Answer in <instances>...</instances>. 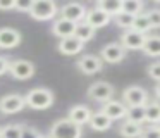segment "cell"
<instances>
[{
    "label": "cell",
    "mask_w": 160,
    "mask_h": 138,
    "mask_svg": "<svg viewBox=\"0 0 160 138\" xmlns=\"http://www.w3.org/2000/svg\"><path fill=\"white\" fill-rule=\"evenodd\" d=\"M26 98V105L29 109H35V110H45L48 107L53 105V92L48 88H43V86H38V88H33L29 90L28 93L24 95Z\"/></svg>",
    "instance_id": "obj_1"
},
{
    "label": "cell",
    "mask_w": 160,
    "mask_h": 138,
    "mask_svg": "<svg viewBox=\"0 0 160 138\" xmlns=\"http://www.w3.org/2000/svg\"><path fill=\"white\" fill-rule=\"evenodd\" d=\"M48 135L52 138H81L83 130H81L79 124L72 123L69 117L66 119H59L52 124Z\"/></svg>",
    "instance_id": "obj_2"
},
{
    "label": "cell",
    "mask_w": 160,
    "mask_h": 138,
    "mask_svg": "<svg viewBox=\"0 0 160 138\" xmlns=\"http://www.w3.org/2000/svg\"><path fill=\"white\" fill-rule=\"evenodd\" d=\"M59 5L53 0H35L29 16L36 21H50L59 14Z\"/></svg>",
    "instance_id": "obj_3"
},
{
    "label": "cell",
    "mask_w": 160,
    "mask_h": 138,
    "mask_svg": "<svg viewBox=\"0 0 160 138\" xmlns=\"http://www.w3.org/2000/svg\"><path fill=\"white\" fill-rule=\"evenodd\" d=\"M112 95H114V86L107 81H97L88 88V97L95 102L100 104H107L112 100Z\"/></svg>",
    "instance_id": "obj_4"
},
{
    "label": "cell",
    "mask_w": 160,
    "mask_h": 138,
    "mask_svg": "<svg viewBox=\"0 0 160 138\" xmlns=\"http://www.w3.org/2000/svg\"><path fill=\"white\" fill-rule=\"evenodd\" d=\"M122 100L128 107H132V105H146L148 102V92L145 88L138 85H132V86H128L124 88L122 92Z\"/></svg>",
    "instance_id": "obj_5"
},
{
    "label": "cell",
    "mask_w": 160,
    "mask_h": 138,
    "mask_svg": "<svg viewBox=\"0 0 160 138\" xmlns=\"http://www.w3.org/2000/svg\"><path fill=\"white\" fill-rule=\"evenodd\" d=\"M60 17L62 19H67V21H72V23L79 24L83 23L84 19H86V7L83 5V3H78V2H71V3H66V5L60 7L59 10Z\"/></svg>",
    "instance_id": "obj_6"
},
{
    "label": "cell",
    "mask_w": 160,
    "mask_h": 138,
    "mask_svg": "<svg viewBox=\"0 0 160 138\" xmlns=\"http://www.w3.org/2000/svg\"><path fill=\"white\" fill-rule=\"evenodd\" d=\"M26 105V98L24 95H19V93H9L4 95L0 98V112L4 114H16L21 112Z\"/></svg>",
    "instance_id": "obj_7"
},
{
    "label": "cell",
    "mask_w": 160,
    "mask_h": 138,
    "mask_svg": "<svg viewBox=\"0 0 160 138\" xmlns=\"http://www.w3.org/2000/svg\"><path fill=\"white\" fill-rule=\"evenodd\" d=\"M146 38H148L146 34L139 33L136 29H126L121 34V45L126 50H143Z\"/></svg>",
    "instance_id": "obj_8"
},
{
    "label": "cell",
    "mask_w": 160,
    "mask_h": 138,
    "mask_svg": "<svg viewBox=\"0 0 160 138\" xmlns=\"http://www.w3.org/2000/svg\"><path fill=\"white\" fill-rule=\"evenodd\" d=\"M11 76L14 79H29L35 74V64L26 59H16L11 62V69H9Z\"/></svg>",
    "instance_id": "obj_9"
},
{
    "label": "cell",
    "mask_w": 160,
    "mask_h": 138,
    "mask_svg": "<svg viewBox=\"0 0 160 138\" xmlns=\"http://www.w3.org/2000/svg\"><path fill=\"white\" fill-rule=\"evenodd\" d=\"M76 66L83 74L90 76V74H97V72H100L102 69H103V61H102V57H98V55L86 54L78 61Z\"/></svg>",
    "instance_id": "obj_10"
},
{
    "label": "cell",
    "mask_w": 160,
    "mask_h": 138,
    "mask_svg": "<svg viewBox=\"0 0 160 138\" xmlns=\"http://www.w3.org/2000/svg\"><path fill=\"white\" fill-rule=\"evenodd\" d=\"M102 61L108 62V64H117L122 59L126 57V48L122 47L121 43L114 41V43H107L103 48H102Z\"/></svg>",
    "instance_id": "obj_11"
},
{
    "label": "cell",
    "mask_w": 160,
    "mask_h": 138,
    "mask_svg": "<svg viewBox=\"0 0 160 138\" xmlns=\"http://www.w3.org/2000/svg\"><path fill=\"white\" fill-rule=\"evenodd\" d=\"M76 26L78 24L72 23V21L57 17V19L53 21V24H52V33L55 34L57 38H60V40L71 38V36H74V33H76Z\"/></svg>",
    "instance_id": "obj_12"
},
{
    "label": "cell",
    "mask_w": 160,
    "mask_h": 138,
    "mask_svg": "<svg viewBox=\"0 0 160 138\" xmlns=\"http://www.w3.org/2000/svg\"><path fill=\"white\" fill-rule=\"evenodd\" d=\"M128 109H129V107L126 105L124 102H121V100H114V98H112L110 102L103 104V107H102V110H103V112L107 114L112 121L128 117Z\"/></svg>",
    "instance_id": "obj_13"
},
{
    "label": "cell",
    "mask_w": 160,
    "mask_h": 138,
    "mask_svg": "<svg viewBox=\"0 0 160 138\" xmlns=\"http://www.w3.org/2000/svg\"><path fill=\"white\" fill-rule=\"evenodd\" d=\"M21 43V33L14 28H0V48L9 50Z\"/></svg>",
    "instance_id": "obj_14"
},
{
    "label": "cell",
    "mask_w": 160,
    "mask_h": 138,
    "mask_svg": "<svg viewBox=\"0 0 160 138\" xmlns=\"http://www.w3.org/2000/svg\"><path fill=\"white\" fill-rule=\"evenodd\" d=\"M91 116H93V110L90 109L88 105H83V104H79V105H72L69 109V119L72 121V123L79 124V126H83V124H90L91 121Z\"/></svg>",
    "instance_id": "obj_15"
},
{
    "label": "cell",
    "mask_w": 160,
    "mask_h": 138,
    "mask_svg": "<svg viewBox=\"0 0 160 138\" xmlns=\"http://www.w3.org/2000/svg\"><path fill=\"white\" fill-rule=\"evenodd\" d=\"M112 21V17L108 16V14H105V12H102L100 9H91V10H88V14H86V19H84V23L86 24H90L93 29H98V28H103V26H107L108 23Z\"/></svg>",
    "instance_id": "obj_16"
},
{
    "label": "cell",
    "mask_w": 160,
    "mask_h": 138,
    "mask_svg": "<svg viewBox=\"0 0 160 138\" xmlns=\"http://www.w3.org/2000/svg\"><path fill=\"white\" fill-rule=\"evenodd\" d=\"M84 43L83 41H79L76 36H71V38H64V40L59 41V45H57V48H59L60 54L64 55H78L81 50H83Z\"/></svg>",
    "instance_id": "obj_17"
},
{
    "label": "cell",
    "mask_w": 160,
    "mask_h": 138,
    "mask_svg": "<svg viewBox=\"0 0 160 138\" xmlns=\"http://www.w3.org/2000/svg\"><path fill=\"white\" fill-rule=\"evenodd\" d=\"M112 123H114V121L100 109V110H97V112H93L91 121H90V128L95 131H107L112 128Z\"/></svg>",
    "instance_id": "obj_18"
},
{
    "label": "cell",
    "mask_w": 160,
    "mask_h": 138,
    "mask_svg": "<svg viewBox=\"0 0 160 138\" xmlns=\"http://www.w3.org/2000/svg\"><path fill=\"white\" fill-rule=\"evenodd\" d=\"M143 130H145L143 124L131 123V121H128V119L119 126V133H121V136H124V138H139L143 135Z\"/></svg>",
    "instance_id": "obj_19"
},
{
    "label": "cell",
    "mask_w": 160,
    "mask_h": 138,
    "mask_svg": "<svg viewBox=\"0 0 160 138\" xmlns=\"http://www.w3.org/2000/svg\"><path fill=\"white\" fill-rule=\"evenodd\" d=\"M97 9L108 14L110 17H115L117 14L122 12V0H100V2H97Z\"/></svg>",
    "instance_id": "obj_20"
},
{
    "label": "cell",
    "mask_w": 160,
    "mask_h": 138,
    "mask_svg": "<svg viewBox=\"0 0 160 138\" xmlns=\"http://www.w3.org/2000/svg\"><path fill=\"white\" fill-rule=\"evenodd\" d=\"M128 121L131 123H138V124H143L146 123V105H132L128 109Z\"/></svg>",
    "instance_id": "obj_21"
},
{
    "label": "cell",
    "mask_w": 160,
    "mask_h": 138,
    "mask_svg": "<svg viewBox=\"0 0 160 138\" xmlns=\"http://www.w3.org/2000/svg\"><path fill=\"white\" fill-rule=\"evenodd\" d=\"M143 52H145L148 57H160V36L153 34V36L146 38Z\"/></svg>",
    "instance_id": "obj_22"
},
{
    "label": "cell",
    "mask_w": 160,
    "mask_h": 138,
    "mask_svg": "<svg viewBox=\"0 0 160 138\" xmlns=\"http://www.w3.org/2000/svg\"><path fill=\"white\" fill-rule=\"evenodd\" d=\"M74 36H76L79 41L86 43V41H90L91 38L95 36V29L90 26V24H86V23L83 21V23H79V24L76 26V33H74Z\"/></svg>",
    "instance_id": "obj_23"
},
{
    "label": "cell",
    "mask_w": 160,
    "mask_h": 138,
    "mask_svg": "<svg viewBox=\"0 0 160 138\" xmlns=\"http://www.w3.org/2000/svg\"><path fill=\"white\" fill-rule=\"evenodd\" d=\"M132 29L139 31V33H143V34H146L150 29H153L148 14H139V16H136L134 17V24H132Z\"/></svg>",
    "instance_id": "obj_24"
},
{
    "label": "cell",
    "mask_w": 160,
    "mask_h": 138,
    "mask_svg": "<svg viewBox=\"0 0 160 138\" xmlns=\"http://www.w3.org/2000/svg\"><path fill=\"white\" fill-rule=\"evenodd\" d=\"M143 2L139 0H122V12L131 14V16H139L143 12Z\"/></svg>",
    "instance_id": "obj_25"
},
{
    "label": "cell",
    "mask_w": 160,
    "mask_h": 138,
    "mask_svg": "<svg viewBox=\"0 0 160 138\" xmlns=\"http://www.w3.org/2000/svg\"><path fill=\"white\" fill-rule=\"evenodd\" d=\"M24 124H7L0 131V138H21Z\"/></svg>",
    "instance_id": "obj_26"
},
{
    "label": "cell",
    "mask_w": 160,
    "mask_h": 138,
    "mask_svg": "<svg viewBox=\"0 0 160 138\" xmlns=\"http://www.w3.org/2000/svg\"><path fill=\"white\" fill-rule=\"evenodd\" d=\"M146 123H150L152 126H157L160 123V107L155 102L146 105Z\"/></svg>",
    "instance_id": "obj_27"
},
{
    "label": "cell",
    "mask_w": 160,
    "mask_h": 138,
    "mask_svg": "<svg viewBox=\"0 0 160 138\" xmlns=\"http://www.w3.org/2000/svg\"><path fill=\"white\" fill-rule=\"evenodd\" d=\"M134 17L136 16H131V14H126V12H121L114 17V23L117 24L119 28L122 29H132V24H134Z\"/></svg>",
    "instance_id": "obj_28"
},
{
    "label": "cell",
    "mask_w": 160,
    "mask_h": 138,
    "mask_svg": "<svg viewBox=\"0 0 160 138\" xmlns=\"http://www.w3.org/2000/svg\"><path fill=\"white\" fill-rule=\"evenodd\" d=\"M146 72H148V76H150L152 79H155V81L160 83V61L150 64L148 69H146Z\"/></svg>",
    "instance_id": "obj_29"
},
{
    "label": "cell",
    "mask_w": 160,
    "mask_h": 138,
    "mask_svg": "<svg viewBox=\"0 0 160 138\" xmlns=\"http://www.w3.org/2000/svg\"><path fill=\"white\" fill-rule=\"evenodd\" d=\"M21 138H42V133H40L36 128H31V126H26V124H24Z\"/></svg>",
    "instance_id": "obj_30"
},
{
    "label": "cell",
    "mask_w": 160,
    "mask_h": 138,
    "mask_svg": "<svg viewBox=\"0 0 160 138\" xmlns=\"http://www.w3.org/2000/svg\"><path fill=\"white\" fill-rule=\"evenodd\" d=\"M139 138H160V130L157 126H152V124H150L148 128L143 130V135Z\"/></svg>",
    "instance_id": "obj_31"
},
{
    "label": "cell",
    "mask_w": 160,
    "mask_h": 138,
    "mask_svg": "<svg viewBox=\"0 0 160 138\" xmlns=\"http://www.w3.org/2000/svg\"><path fill=\"white\" fill-rule=\"evenodd\" d=\"M33 3H35L33 0H18V2H16V10H19V12H28L29 14Z\"/></svg>",
    "instance_id": "obj_32"
},
{
    "label": "cell",
    "mask_w": 160,
    "mask_h": 138,
    "mask_svg": "<svg viewBox=\"0 0 160 138\" xmlns=\"http://www.w3.org/2000/svg\"><path fill=\"white\" fill-rule=\"evenodd\" d=\"M148 17H150V23H152L153 28H160V9H152L148 10Z\"/></svg>",
    "instance_id": "obj_33"
},
{
    "label": "cell",
    "mask_w": 160,
    "mask_h": 138,
    "mask_svg": "<svg viewBox=\"0 0 160 138\" xmlns=\"http://www.w3.org/2000/svg\"><path fill=\"white\" fill-rule=\"evenodd\" d=\"M9 69H11V61L0 55V76L5 74V72H9Z\"/></svg>",
    "instance_id": "obj_34"
},
{
    "label": "cell",
    "mask_w": 160,
    "mask_h": 138,
    "mask_svg": "<svg viewBox=\"0 0 160 138\" xmlns=\"http://www.w3.org/2000/svg\"><path fill=\"white\" fill-rule=\"evenodd\" d=\"M18 0H0V10H12L16 9Z\"/></svg>",
    "instance_id": "obj_35"
},
{
    "label": "cell",
    "mask_w": 160,
    "mask_h": 138,
    "mask_svg": "<svg viewBox=\"0 0 160 138\" xmlns=\"http://www.w3.org/2000/svg\"><path fill=\"white\" fill-rule=\"evenodd\" d=\"M155 95L160 97V83H157V85H155Z\"/></svg>",
    "instance_id": "obj_36"
},
{
    "label": "cell",
    "mask_w": 160,
    "mask_h": 138,
    "mask_svg": "<svg viewBox=\"0 0 160 138\" xmlns=\"http://www.w3.org/2000/svg\"><path fill=\"white\" fill-rule=\"evenodd\" d=\"M155 104H157V105L160 107V97H155Z\"/></svg>",
    "instance_id": "obj_37"
},
{
    "label": "cell",
    "mask_w": 160,
    "mask_h": 138,
    "mask_svg": "<svg viewBox=\"0 0 160 138\" xmlns=\"http://www.w3.org/2000/svg\"><path fill=\"white\" fill-rule=\"evenodd\" d=\"M42 138H52L50 135H42Z\"/></svg>",
    "instance_id": "obj_38"
},
{
    "label": "cell",
    "mask_w": 160,
    "mask_h": 138,
    "mask_svg": "<svg viewBox=\"0 0 160 138\" xmlns=\"http://www.w3.org/2000/svg\"><path fill=\"white\" fill-rule=\"evenodd\" d=\"M157 128H158V130H160V123H158V124H157Z\"/></svg>",
    "instance_id": "obj_39"
},
{
    "label": "cell",
    "mask_w": 160,
    "mask_h": 138,
    "mask_svg": "<svg viewBox=\"0 0 160 138\" xmlns=\"http://www.w3.org/2000/svg\"><path fill=\"white\" fill-rule=\"evenodd\" d=\"M0 131H2V128H0Z\"/></svg>",
    "instance_id": "obj_40"
}]
</instances>
